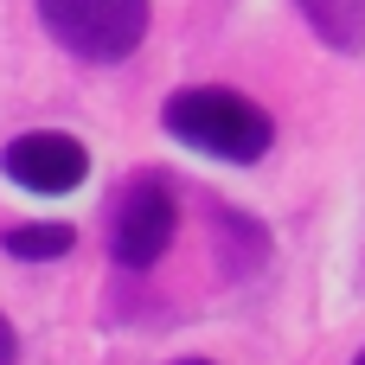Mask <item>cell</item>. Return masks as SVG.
Wrapping results in <instances>:
<instances>
[{"label": "cell", "mask_w": 365, "mask_h": 365, "mask_svg": "<svg viewBox=\"0 0 365 365\" xmlns=\"http://www.w3.org/2000/svg\"><path fill=\"white\" fill-rule=\"evenodd\" d=\"M167 135L186 141V148H199V154H212V160L250 167V160L269 154L276 122H269L263 103L205 83V90H180V96H167Z\"/></svg>", "instance_id": "cell-1"}, {"label": "cell", "mask_w": 365, "mask_h": 365, "mask_svg": "<svg viewBox=\"0 0 365 365\" xmlns=\"http://www.w3.org/2000/svg\"><path fill=\"white\" fill-rule=\"evenodd\" d=\"M38 26L83 64H122L148 38V0H38Z\"/></svg>", "instance_id": "cell-2"}, {"label": "cell", "mask_w": 365, "mask_h": 365, "mask_svg": "<svg viewBox=\"0 0 365 365\" xmlns=\"http://www.w3.org/2000/svg\"><path fill=\"white\" fill-rule=\"evenodd\" d=\"M173 231H180L173 186L160 173H135L109 205V257L122 269H154L173 250Z\"/></svg>", "instance_id": "cell-3"}, {"label": "cell", "mask_w": 365, "mask_h": 365, "mask_svg": "<svg viewBox=\"0 0 365 365\" xmlns=\"http://www.w3.org/2000/svg\"><path fill=\"white\" fill-rule=\"evenodd\" d=\"M0 167H6V180L26 186V192H71V186H83L90 154H83V141L45 128V135H19V141H6Z\"/></svg>", "instance_id": "cell-4"}, {"label": "cell", "mask_w": 365, "mask_h": 365, "mask_svg": "<svg viewBox=\"0 0 365 365\" xmlns=\"http://www.w3.org/2000/svg\"><path fill=\"white\" fill-rule=\"evenodd\" d=\"M295 6L334 51H359L365 45V0H295Z\"/></svg>", "instance_id": "cell-5"}, {"label": "cell", "mask_w": 365, "mask_h": 365, "mask_svg": "<svg viewBox=\"0 0 365 365\" xmlns=\"http://www.w3.org/2000/svg\"><path fill=\"white\" fill-rule=\"evenodd\" d=\"M0 244L19 263H51V257H64L77 244V231L71 225H13V231H0Z\"/></svg>", "instance_id": "cell-6"}, {"label": "cell", "mask_w": 365, "mask_h": 365, "mask_svg": "<svg viewBox=\"0 0 365 365\" xmlns=\"http://www.w3.org/2000/svg\"><path fill=\"white\" fill-rule=\"evenodd\" d=\"M0 365H19V334H13L6 314H0Z\"/></svg>", "instance_id": "cell-7"}, {"label": "cell", "mask_w": 365, "mask_h": 365, "mask_svg": "<svg viewBox=\"0 0 365 365\" xmlns=\"http://www.w3.org/2000/svg\"><path fill=\"white\" fill-rule=\"evenodd\" d=\"M180 365H205V359H180Z\"/></svg>", "instance_id": "cell-8"}, {"label": "cell", "mask_w": 365, "mask_h": 365, "mask_svg": "<svg viewBox=\"0 0 365 365\" xmlns=\"http://www.w3.org/2000/svg\"><path fill=\"white\" fill-rule=\"evenodd\" d=\"M353 365H365V353H359V359H353Z\"/></svg>", "instance_id": "cell-9"}]
</instances>
